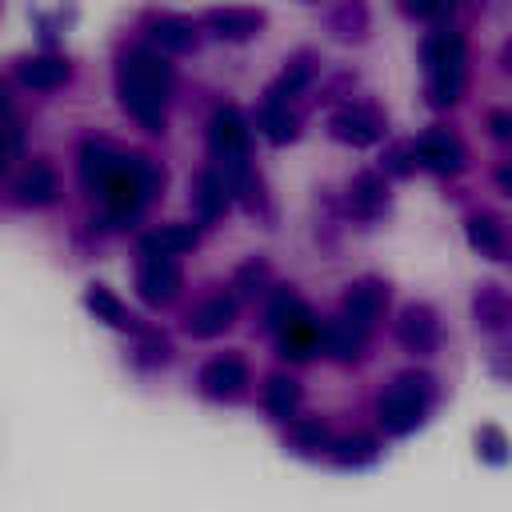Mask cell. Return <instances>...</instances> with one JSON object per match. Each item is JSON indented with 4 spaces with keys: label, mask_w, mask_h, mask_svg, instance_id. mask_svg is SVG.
Listing matches in <instances>:
<instances>
[{
    "label": "cell",
    "mask_w": 512,
    "mask_h": 512,
    "mask_svg": "<svg viewBox=\"0 0 512 512\" xmlns=\"http://www.w3.org/2000/svg\"><path fill=\"white\" fill-rule=\"evenodd\" d=\"M412 160H416V144H412V148H392V152L384 156V172L408 176V172H412Z\"/></svg>",
    "instance_id": "37"
},
{
    "label": "cell",
    "mask_w": 512,
    "mask_h": 512,
    "mask_svg": "<svg viewBox=\"0 0 512 512\" xmlns=\"http://www.w3.org/2000/svg\"><path fill=\"white\" fill-rule=\"evenodd\" d=\"M116 160H120V152H116L108 140L88 136V140L80 144V180H84V188H88L92 196L100 192V184H104V176L116 168Z\"/></svg>",
    "instance_id": "22"
},
{
    "label": "cell",
    "mask_w": 512,
    "mask_h": 512,
    "mask_svg": "<svg viewBox=\"0 0 512 512\" xmlns=\"http://www.w3.org/2000/svg\"><path fill=\"white\" fill-rule=\"evenodd\" d=\"M464 232H468V244L480 252V256H488V260H508V232H504V224L492 216V212H476V216H468V224H464Z\"/></svg>",
    "instance_id": "20"
},
{
    "label": "cell",
    "mask_w": 512,
    "mask_h": 512,
    "mask_svg": "<svg viewBox=\"0 0 512 512\" xmlns=\"http://www.w3.org/2000/svg\"><path fill=\"white\" fill-rule=\"evenodd\" d=\"M492 372H496L500 380H512V344H508V348H500V352L492 356Z\"/></svg>",
    "instance_id": "39"
},
{
    "label": "cell",
    "mask_w": 512,
    "mask_h": 512,
    "mask_svg": "<svg viewBox=\"0 0 512 512\" xmlns=\"http://www.w3.org/2000/svg\"><path fill=\"white\" fill-rule=\"evenodd\" d=\"M136 292L144 304L160 308V304H172L176 292H180V264L176 256H164V252H144L140 248V264H136Z\"/></svg>",
    "instance_id": "6"
},
{
    "label": "cell",
    "mask_w": 512,
    "mask_h": 512,
    "mask_svg": "<svg viewBox=\"0 0 512 512\" xmlns=\"http://www.w3.org/2000/svg\"><path fill=\"white\" fill-rule=\"evenodd\" d=\"M288 444H292L296 452H332L328 428H324L320 420H300V416L288 420Z\"/></svg>",
    "instance_id": "31"
},
{
    "label": "cell",
    "mask_w": 512,
    "mask_h": 512,
    "mask_svg": "<svg viewBox=\"0 0 512 512\" xmlns=\"http://www.w3.org/2000/svg\"><path fill=\"white\" fill-rule=\"evenodd\" d=\"M424 76L432 108H452L468 84V44L456 28H436L424 40Z\"/></svg>",
    "instance_id": "3"
},
{
    "label": "cell",
    "mask_w": 512,
    "mask_h": 512,
    "mask_svg": "<svg viewBox=\"0 0 512 512\" xmlns=\"http://www.w3.org/2000/svg\"><path fill=\"white\" fill-rule=\"evenodd\" d=\"M12 192H16V204H24V208L52 204V200H56V192H60L52 164H48V160H32V164H28V168L16 176Z\"/></svg>",
    "instance_id": "15"
},
{
    "label": "cell",
    "mask_w": 512,
    "mask_h": 512,
    "mask_svg": "<svg viewBox=\"0 0 512 512\" xmlns=\"http://www.w3.org/2000/svg\"><path fill=\"white\" fill-rule=\"evenodd\" d=\"M144 252H164V256H180L188 248H196V228L192 224H164L156 232H148L140 240Z\"/></svg>",
    "instance_id": "28"
},
{
    "label": "cell",
    "mask_w": 512,
    "mask_h": 512,
    "mask_svg": "<svg viewBox=\"0 0 512 512\" xmlns=\"http://www.w3.org/2000/svg\"><path fill=\"white\" fill-rule=\"evenodd\" d=\"M368 4L364 0H336L328 12V32L336 40H364L368 36Z\"/></svg>",
    "instance_id": "25"
},
{
    "label": "cell",
    "mask_w": 512,
    "mask_h": 512,
    "mask_svg": "<svg viewBox=\"0 0 512 512\" xmlns=\"http://www.w3.org/2000/svg\"><path fill=\"white\" fill-rule=\"evenodd\" d=\"M496 184H500V192L512 196V164H500V168H496Z\"/></svg>",
    "instance_id": "40"
},
{
    "label": "cell",
    "mask_w": 512,
    "mask_h": 512,
    "mask_svg": "<svg viewBox=\"0 0 512 512\" xmlns=\"http://www.w3.org/2000/svg\"><path fill=\"white\" fill-rule=\"evenodd\" d=\"M348 208L360 220H376L388 208V180H384V172H376V168L360 172L352 180V188H348Z\"/></svg>",
    "instance_id": "17"
},
{
    "label": "cell",
    "mask_w": 512,
    "mask_h": 512,
    "mask_svg": "<svg viewBox=\"0 0 512 512\" xmlns=\"http://www.w3.org/2000/svg\"><path fill=\"white\" fill-rule=\"evenodd\" d=\"M256 128L272 140V144H288L292 136H296V128H300V120H296V112H292V100H280V96H264V104H260V112H256Z\"/></svg>",
    "instance_id": "21"
},
{
    "label": "cell",
    "mask_w": 512,
    "mask_h": 512,
    "mask_svg": "<svg viewBox=\"0 0 512 512\" xmlns=\"http://www.w3.org/2000/svg\"><path fill=\"white\" fill-rule=\"evenodd\" d=\"M328 132L340 140V144H352V148H368L384 136V112L372 108V104H344L332 112L328 120Z\"/></svg>",
    "instance_id": "7"
},
{
    "label": "cell",
    "mask_w": 512,
    "mask_h": 512,
    "mask_svg": "<svg viewBox=\"0 0 512 512\" xmlns=\"http://www.w3.org/2000/svg\"><path fill=\"white\" fill-rule=\"evenodd\" d=\"M84 308L96 316V320H104V324H112V328H124V332H140L144 336V324L104 288V284H92L88 292H84Z\"/></svg>",
    "instance_id": "23"
},
{
    "label": "cell",
    "mask_w": 512,
    "mask_h": 512,
    "mask_svg": "<svg viewBox=\"0 0 512 512\" xmlns=\"http://www.w3.org/2000/svg\"><path fill=\"white\" fill-rule=\"evenodd\" d=\"M396 340H400L412 356L436 352V344H440V320H436V312H432L428 304H408V308L400 312V320H396Z\"/></svg>",
    "instance_id": "11"
},
{
    "label": "cell",
    "mask_w": 512,
    "mask_h": 512,
    "mask_svg": "<svg viewBox=\"0 0 512 512\" xmlns=\"http://www.w3.org/2000/svg\"><path fill=\"white\" fill-rule=\"evenodd\" d=\"M4 116H8V164H16L24 156V128H20V116L12 104H4Z\"/></svg>",
    "instance_id": "36"
},
{
    "label": "cell",
    "mask_w": 512,
    "mask_h": 512,
    "mask_svg": "<svg viewBox=\"0 0 512 512\" xmlns=\"http://www.w3.org/2000/svg\"><path fill=\"white\" fill-rule=\"evenodd\" d=\"M320 320L308 312V304H300L280 328H276V348L284 360H308L320 348Z\"/></svg>",
    "instance_id": "10"
},
{
    "label": "cell",
    "mask_w": 512,
    "mask_h": 512,
    "mask_svg": "<svg viewBox=\"0 0 512 512\" xmlns=\"http://www.w3.org/2000/svg\"><path fill=\"white\" fill-rule=\"evenodd\" d=\"M488 132H492L496 140L512 144V112H508V108H492V112H488Z\"/></svg>",
    "instance_id": "38"
},
{
    "label": "cell",
    "mask_w": 512,
    "mask_h": 512,
    "mask_svg": "<svg viewBox=\"0 0 512 512\" xmlns=\"http://www.w3.org/2000/svg\"><path fill=\"white\" fill-rule=\"evenodd\" d=\"M196 384H200V392H204L208 400H232V396H240L244 384H248V364H244L240 356H216V360H208V364L200 368Z\"/></svg>",
    "instance_id": "12"
},
{
    "label": "cell",
    "mask_w": 512,
    "mask_h": 512,
    "mask_svg": "<svg viewBox=\"0 0 512 512\" xmlns=\"http://www.w3.org/2000/svg\"><path fill=\"white\" fill-rule=\"evenodd\" d=\"M232 320H236V300H232L228 292H212V296H204V300L184 316V328H188V336H196V340H212V336H220L224 328H232Z\"/></svg>",
    "instance_id": "13"
},
{
    "label": "cell",
    "mask_w": 512,
    "mask_h": 512,
    "mask_svg": "<svg viewBox=\"0 0 512 512\" xmlns=\"http://www.w3.org/2000/svg\"><path fill=\"white\" fill-rule=\"evenodd\" d=\"M160 184H164V172L148 156H124L120 152L116 168L104 176V184H100L96 196H100L104 216L112 224H132L144 212V204L160 192Z\"/></svg>",
    "instance_id": "2"
},
{
    "label": "cell",
    "mask_w": 512,
    "mask_h": 512,
    "mask_svg": "<svg viewBox=\"0 0 512 512\" xmlns=\"http://www.w3.org/2000/svg\"><path fill=\"white\" fill-rule=\"evenodd\" d=\"M300 408V384L292 376H272L264 384V412L272 420H292Z\"/></svg>",
    "instance_id": "27"
},
{
    "label": "cell",
    "mask_w": 512,
    "mask_h": 512,
    "mask_svg": "<svg viewBox=\"0 0 512 512\" xmlns=\"http://www.w3.org/2000/svg\"><path fill=\"white\" fill-rule=\"evenodd\" d=\"M204 24L220 36V40H248L264 28V12L260 8H212L204 16Z\"/></svg>",
    "instance_id": "19"
},
{
    "label": "cell",
    "mask_w": 512,
    "mask_h": 512,
    "mask_svg": "<svg viewBox=\"0 0 512 512\" xmlns=\"http://www.w3.org/2000/svg\"><path fill=\"white\" fill-rule=\"evenodd\" d=\"M320 348H324V356H332L336 364L360 360V352H364V328H360L356 320H348V316H336V320H328V324L320 328Z\"/></svg>",
    "instance_id": "16"
},
{
    "label": "cell",
    "mask_w": 512,
    "mask_h": 512,
    "mask_svg": "<svg viewBox=\"0 0 512 512\" xmlns=\"http://www.w3.org/2000/svg\"><path fill=\"white\" fill-rule=\"evenodd\" d=\"M400 8L408 16H420V20H440L452 8V0H400Z\"/></svg>",
    "instance_id": "35"
},
{
    "label": "cell",
    "mask_w": 512,
    "mask_h": 512,
    "mask_svg": "<svg viewBox=\"0 0 512 512\" xmlns=\"http://www.w3.org/2000/svg\"><path fill=\"white\" fill-rule=\"evenodd\" d=\"M148 36H152V44L160 52H192L196 48V24L184 20V16H160V20H152Z\"/></svg>",
    "instance_id": "26"
},
{
    "label": "cell",
    "mask_w": 512,
    "mask_h": 512,
    "mask_svg": "<svg viewBox=\"0 0 512 512\" xmlns=\"http://www.w3.org/2000/svg\"><path fill=\"white\" fill-rule=\"evenodd\" d=\"M232 288H236V296H256V292H264L268 288V264L264 260H244L240 268H236V276H232Z\"/></svg>",
    "instance_id": "32"
},
{
    "label": "cell",
    "mask_w": 512,
    "mask_h": 512,
    "mask_svg": "<svg viewBox=\"0 0 512 512\" xmlns=\"http://www.w3.org/2000/svg\"><path fill=\"white\" fill-rule=\"evenodd\" d=\"M232 196H236V188H232V180H228V172L220 164H208V168L196 172V180H192V208H196L200 224H212L232 204Z\"/></svg>",
    "instance_id": "9"
},
{
    "label": "cell",
    "mask_w": 512,
    "mask_h": 512,
    "mask_svg": "<svg viewBox=\"0 0 512 512\" xmlns=\"http://www.w3.org/2000/svg\"><path fill=\"white\" fill-rule=\"evenodd\" d=\"M16 80L24 88H36V92H48V88H60L68 80V64L60 56H28L16 64Z\"/></svg>",
    "instance_id": "24"
},
{
    "label": "cell",
    "mask_w": 512,
    "mask_h": 512,
    "mask_svg": "<svg viewBox=\"0 0 512 512\" xmlns=\"http://www.w3.org/2000/svg\"><path fill=\"white\" fill-rule=\"evenodd\" d=\"M500 64H504V72H512V40L504 44V52H500Z\"/></svg>",
    "instance_id": "41"
},
{
    "label": "cell",
    "mask_w": 512,
    "mask_h": 512,
    "mask_svg": "<svg viewBox=\"0 0 512 512\" xmlns=\"http://www.w3.org/2000/svg\"><path fill=\"white\" fill-rule=\"evenodd\" d=\"M416 164L436 176H452L464 168V144L448 128H428L416 136Z\"/></svg>",
    "instance_id": "8"
},
{
    "label": "cell",
    "mask_w": 512,
    "mask_h": 512,
    "mask_svg": "<svg viewBox=\"0 0 512 512\" xmlns=\"http://www.w3.org/2000/svg\"><path fill=\"white\" fill-rule=\"evenodd\" d=\"M116 92L124 112L144 132H164V104L172 96V64L152 48H128L116 64Z\"/></svg>",
    "instance_id": "1"
},
{
    "label": "cell",
    "mask_w": 512,
    "mask_h": 512,
    "mask_svg": "<svg viewBox=\"0 0 512 512\" xmlns=\"http://www.w3.org/2000/svg\"><path fill=\"white\" fill-rule=\"evenodd\" d=\"M376 456H380V448H376V440H372L368 432H356V436H344V440L332 444V460H336L340 468H364V464H372Z\"/></svg>",
    "instance_id": "30"
},
{
    "label": "cell",
    "mask_w": 512,
    "mask_h": 512,
    "mask_svg": "<svg viewBox=\"0 0 512 512\" xmlns=\"http://www.w3.org/2000/svg\"><path fill=\"white\" fill-rule=\"evenodd\" d=\"M300 304H304V300H300V296H296L292 288H276V292L268 296V312H264L268 328L276 332V328H280V324H284V320H288V316H292V312H296Z\"/></svg>",
    "instance_id": "33"
},
{
    "label": "cell",
    "mask_w": 512,
    "mask_h": 512,
    "mask_svg": "<svg viewBox=\"0 0 512 512\" xmlns=\"http://www.w3.org/2000/svg\"><path fill=\"white\" fill-rule=\"evenodd\" d=\"M248 144H252L248 120L232 104L216 108L212 120H208V152H212V164H220L228 172L236 192H240V184L252 180V172H248Z\"/></svg>",
    "instance_id": "5"
},
{
    "label": "cell",
    "mask_w": 512,
    "mask_h": 512,
    "mask_svg": "<svg viewBox=\"0 0 512 512\" xmlns=\"http://www.w3.org/2000/svg\"><path fill=\"white\" fill-rule=\"evenodd\" d=\"M472 320L480 332H508L512 328V292L500 284H480L472 292Z\"/></svg>",
    "instance_id": "14"
},
{
    "label": "cell",
    "mask_w": 512,
    "mask_h": 512,
    "mask_svg": "<svg viewBox=\"0 0 512 512\" xmlns=\"http://www.w3.org/2000/svg\"><path fill=\"white\" fill-rule=\"evenodd\" d=\"M476 452H480V456H484L488 464H504V460L512 456V448H508L504 432H500V428H492V424L476 432Z\"/></svg>",
    "instance_id": "34"
},
{
    "label": "cell",
    "mask_w": 512,
    "mask_h": 512,
    "mask_svg": "<svg viewBox=\"0 0 512 512\" xmlns=\"http://www.w3.org/2000/svg\"><path fill=\"white\" fill-rule=\"evenodd\" d=\"M384 304H388V288H384L380 280H356V284L348 288V296H344V316L356 320V324L368 332V328L380 320Z\"/></svg>",
    "instance_id": "18"
},
{
    "label": "cell",
    "mask_w": 512,
    "mask_h": 512,
    "mask_svg": "<svg viewBox=\"0 0 512 512\" xmlns=\"http://www.w3.org/2000/svg\"><path fill=\"white\" fill-rule=\"evenodd\" d=\"M432 396H436L432 376H424V372L396 376L380 392V400H376V416H380L384 432L388 436H408L412 428H420L424 416H428V408H432Z\"/></svg>",
    "instance_id": "4"
},
{
    "label": "cell",
    "mask_w": 512,
    "mask_h": 512,
    "mask_svg": "<svg viewBox=\"0 0 512 512\" xmlns=\"http://www.w3.org/2000/svg\"><path fill=\"white\" fill-rule=\"evenodd\" d=\"M312 72H316V64H312V52H296V56L288 60V68L280 72V80H276L268 92H272V96H280V100H292V96H300V92L308 88Z\"/></svg>",
    "instance_id": "29"
}]
</instances>
